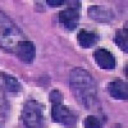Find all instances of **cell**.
<instances>
[{
  "label": "cell",
  "instance_id": "obj_1",
  "mask_svg": "<svg viewBox=\"0 0 128 128\" xmlns=\"http://www.w3.org/2000/svg\"><path fill=\"white\" fill-rule=\"evenodd\" d=\"M70 90L80 104L86 109H92L96 105V84L90 73L84 69L76 68L70 73Z\"/></svg>",
  "mask_w": 128,
  "mask_h": 128
},
{
  "label": "cell",
  "instance_id": "obj_2",
  "mask_svg": "<svg viewBox=\"0 0 128 128\" xmlns=\"http://www.w3.org/2000/svg\"><path fill=\"white\" fill-rule=\"evenodd\" d=\"M23 40V34L16 26V23L10 20L6 14L0 12V45L5 50L16 51L19 42Z\"/></svg>",
  "mask_w": 128,
  "mask_h": 128
},
{
  "label": "cell",
  "instance_id": "obj_3",
  "mask_svg": "<svg viewBox=\"0 0 128 128\" xmlns=\"http://www.w3.org/2000/svg\"><path fill=\"white\" fill-rule=\"evenodd\" d=\"M22 119L27 128H40L44 122V105L35 100L27 101L23 108Z\"/></svg>",
  "mask_w": 128,
  "mask_h": 128
},
{
  "label": "cell",
  "instance_id": "obj_4",
  "mask_svg": "<svg viewBox=\"0 0 128 128\" xmlns=\"http://www.w3.org/2000/svg\"><path fill=\"white\" fill-rule=\"evenodd\" d=\"M51 115H52V119L55 122L62 123L64 126H72L76 122V115L69 110V108H67V106H64L62 104L52 106Z\"/></svg>",
  "mask_w": 128,
  "mask_h": 128
},
{
  "label": "cell",
  "instance_id": "obj_5",
  "mask_svg": "<svg viewBox=\"0 0 128 128\" xmlns=\"http://www.w3.org/2000/svg\"><path fill=\"white\" fill-rule=\"evenodd\" d=\"M59 20L60 23L66 27L67 30L72 31L77 27L78 20H80V13H78V5L69 6L64 9L59 14Z\"/></svg>",
  "mask_w": 128,
  "mask_h": 128
},
{
  "label": "cell",
  "instance_id": "obj_6",
  "mask_svg": "<svg viewBox=\"0 0 128 128\" xmlns=\"http://www.w3.org/2000/svg\"><path fill=\"white\" fill-rule=\"evenodd\" d=\"M16 54L18 55V58L20 60H23L24 63H32L35 59V54H36V50H35V45L34 42L23 40L22 42H19V45L16 49Z\"/></svg>",
  "mask_w": 128,
  "mask_h": 128
},
{
  "label": "cell",
  "instance_id": "obj_7",
  "mask_svg": "<svg viewBox=\"0 0 128 128\" xmlns=\"http://www.w3.org/2000/svg\"><path fill=\"white\" fill-rule=\"evenodd\" d=\"M95 60L104 69H114L115 68V58L110 51L106 49H98L95 51Z\"/></svg>",
  "mask_w": 128,
  "mask_h": 128
},
{
  "label": "cell",
  "instance_id": "obj_8",
  "mask_svg": "<svg viewBox=\"0 0 128 128\" xmlns=\"http://www.w3.org/2000/svg\"><path fill=\"white\" fill-rule=\"evenodd\" d=\"M109 94L112 98L116 99V100H126L127 95H128V88H127V83L124 81H114L112 83H109L108 86Z\"/></svg>",
  "mask_w": 128,
  "mask_h": 128
},
{
  "label": "cell",
  "instance_id": "obj_9",
  "mask_svg": "<svg viewBox=\"0 0 128 128\" xmlns=\"http://www.w3.org/2000/svg\"><path fill=\"white\" fill-rule=\"evenodd\" d=\"M88 16L95 19V20H99V22H109V20L113 18V14L110 10H108L106 8L102 6H91L88 9Z\"/></svg>",
  "mask_w": 128,
  "mask_h": 128
},
{
  "label": "cell",
  "instance_id": "obj_10",
  "mask_svg": "<svg viewBox=\"0 0 128 128\" xmlns=\"http://www.w3.org/2000/svg\"><path fill=\"white\" fill-rule=\"evenodd\" d=\"M77 40H78V44L87 49V48H91L96 44V41H98V36H96L95 34H92V32H88L86 30H81L78 32V36H77Z\"/></svg>",
  "mask_w": 128,
  "mask_h": 128
},
{
  "label": "cell",
  "instance_id": "obj_11",
  "mask_svg": "<svg viewBox=\"0 0 128 128\" xmlns=\"http://www.w3.org/2000/svg\"><path fill=\"white\" fill-rule=\"evenodd\" d=\"M115 44L118 45L119 49L123 50L124 52L128 51V31H127V28H122V30L116 31Z\"/></svg>",
  "mask_w": 128,
  "mask_h": 128
},
{
  "label": "cell",
  "instance_id": "obj_12",
  "mask_svg": "<svg viewBox=\"0 0 128 128\" xmlns=\"http://www.w3.org/2000/svg\"><path fill=\"white\" fill-rule=\"evenodd\" d=\"M3 78H4V82H5V86L8 87L9 91L17 92V91L20 90V84H19V82H18L14 77L8 76V74H4V73H3Z\"/></svg>",
  "mask_w": 128,
  "mask_h": 128
},
{
  "label": "cell",
  "instance_id": "obj_13",
  "mask_svg": "<svg viewBox=\"0 0 128 128\" xmlns=\"http://www.w3.org/2000/svg\"><path fill=\"white\" fill-rule=\"evenodd\" d=\"M84 128H100V122L96 116L88 115L84 119Z\"/></svg>",
  "mask_w": 128,
  "mask_h": 128
},
{
  "label": "cell",
  "instance_id": "obj_14",
  "mask_svg": "<svg viewBox=\"0 0 128 128\" xmlns=\"http://www.w3.org/2000/svg\"><path fill=\"white\" fill-rule=\"evenodd\" d=\"M50 101L54 104V105L62 104V102H63V95H62L59 91H52V92H50Z\"/></svg>",
  "mask_w": 128,
  "mask_h": 128
},
{
  "label": "cell",
  "instance_id": "obj_15",
  "mask_svg": "<svg viewBox=\"0 0 128 128\" xmlns=\"http://www.w3.org/2000/svg\"><path fill=\"white\" fill-rule=\"evenodd\" d=\"M5 108H6V105H5V99H4V94L2 91V88H0V119L4 116V113H5Z\"/></svg>",
  "mask_w": 128,
  "mask_h": 128
},
{
  "label": "cell",
  "instance_id": "obj_16",
  "mask_svg": "<svg viewBox=\"0 0 128 128\" xmlns=\"http://www.w3.org/2000/svg\"><path fill=\"white\" fill-rule=\"evenodd\" d=\"M48 4L50 6H59V5H63L64 2L63 0H48Z\"/></svg>",
  "mask_w": 128,
  "mask_h": 128
}]
</instances>
